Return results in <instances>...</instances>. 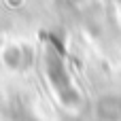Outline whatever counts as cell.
Returning a JSON list of instances; mask_svg holds the SVG:
<instances>
[{
    "label": "cell",
    "instance_id": "1",
    "mask_svg": "<svg viewBox=\"0 0 121 121\" xmlns=\"http://www.w3.org/2000/svg\"><path fill=\"white\" fill-rule=\"evenodd\" d=\"M98 115L106 121H117L121 117V100L115 96H106L98 102Z\"/></svg>",
    "mask_w": 121,
    "mask_h": 121
}]
</instances>
